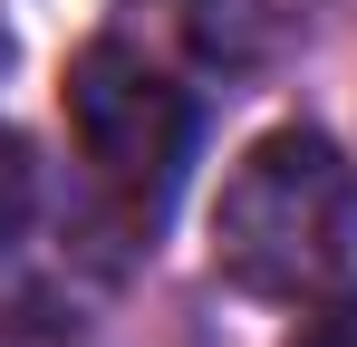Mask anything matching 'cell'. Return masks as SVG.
<instances>
[{
  "label": "cell",
  "instance_id": "3957f363",
  "mask_svg": "<svg viewBox=\"0 0 357 347\" xmlns=\"http://www.w3.org/2000/svg\"><path fill=\"white\" fill-rule=\"evenodd\" d=\"M29 231H39V155H29V135L0 125V280L20 270Z\"/></svg>",
  "mask_w": 357,
  "mask_h": 347
},
{
  "label": "cell",
  "instance_id": "277c9868",
  "mask_svg": "<svg viewBox=\"0 0 357 347\" xmlns=\"http://www.w3.org/2000/svg\"><path fill=\"white\" fill-rule=\"evenodd\" d=\"M290 347H357V289H338V299H328V309H319Z\"/></svg>",
  "mask_w": 357,
  "mask_h": 347
},
{
  "label": "cell",
  "instance_id": "7a4b0ae2",
  "mask_svg": "<svg viewBox=\"0 0 357 347\" xmlns=\"http://www.w3.org/2000/svg\"><path fill=\"white\" fill-rule=\"evenodd\" d=\"M68 135H77V164L97 183V203L116 213L126 241L174 213L183 164H193V97L126 39H87L68 68Z\"/></svg>",
  "mask_w": 357,
  "mask_h": 347
},
{
  "label": "cell",
  "instance_id": "6da1fadb",
  "mask_svg": "<svg viewBox=\"0 0 357 347\" xmlns=\"http://www.w3.org/2000/svg\"><path fill=\"white\" fill-rule=\"evenodd\" d=\"M357 251V174L328 135L280 125L232 164L213 203V261L251 299H309L348 270Z\"/></svg>",
  "mask_w": 357,
  "mask_h": 347
}]
</instances>
